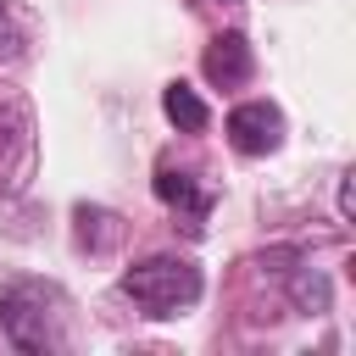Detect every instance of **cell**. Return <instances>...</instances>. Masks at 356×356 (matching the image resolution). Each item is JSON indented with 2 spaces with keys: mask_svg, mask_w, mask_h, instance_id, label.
Listing matches in <instances>:
<instances>
[{
  "mask_svg": "<svg viewBox=\"0 0 356 356\" xmlns=\"http://www.w3.org/2000/svg\"><path fill=\"white\" fill-rule=\"evenodd\" d=\"M122 295L145 317H178L184 306L200 300V267L184 256H145L122 273Z\"/></svg>",
  "mask_w": 356,
  "mask_h": 356,
  "instance_id": "1",
  "label": "cell"
},
{
  "mask_svg": "<svg viewBox=\"0 0 356 356\" xmlns=\"http://www.w3.org/2000/svg\"><path fill=\"white\" fill-rule=\"evenodd\" d=\"M0 328L17 350H56V289L44 284H11L0 295Z\"/></svg>",
  "mask_w": 356,
  "mask_h": 356,
  "instance_id": "2",
  "label": "cell"
},
{
  "mask_svg": "<svg viewBox=\"0 0 356 356\" xmlns=\"http://www.w3.org/2000/svg\"><path fill=\"white\" fill-rule=\"evenodd\" d=\"M33 172V122L22 100L0 95V195H17Z\"/></svg>",
  "mask_w": 356,
  "mask_h": 356,
  "instance_id": "3",
  "label": "cell"
},
{
  "mask_svg": "<svg viewBox=\"0 0 356 356\" xmlns=\"http://www.w3.org/2000/svg\"><path fill=\"white\" fill-rule=\"evenodd\" d=\"M278 139H284V111L273 100H245L228 111V145L239 156H267L278 150Z\"/></svg>",
  "mask_w": 356,
  "mask_h": 356,
  "instance_id": "4",
  "label": "cell"
},
{
  "mask_svg": "<svg viewBox=\"0 0 356 356\" xmlns=\"http://www.w3.org/2000/svg\"><path fill=\"white\" fill-rule=\"evenodd\" d=\"M156 200H161V206H172V211L184 217V228H189V234H200V228H206V217H211V195H206L189 172H178V167H161V172H156Z\"/></svg>",
  "mask_w": 356,
  "mask_h": 356,
  "instance_id": "5",
  "label": "cell"
},
{
  "mask_svg": "<svg viewBox=\"0 0 356 356\" xmlns=\"http://www.w3.org/2000/svg\"><path fill=\"white\" fill-rule=\"evenodd\" d=\"M206 78L217 83V89H239L250 72H256V56H250V44H245V33H217L211 44H206Z\"/></svg>",
  "mask_w": 356,
  "mask_h": 356,
  "instance_id": "6",
  "label": "cell"
},
{
  "mask_svg": "<svg viewBox=\"0 0 356 356\" xmlns=\"http://www.w3.org/2000/svg\"><path fill=\"white\" fill-rule=\"evenodd\" d=\"M161 111H167V117H172V122H178L184 134H200V128L211 122L206 100H200V95L189 89V83H167V89H161Z\"/></svg>",
  "mask_w": 356,
  "mask_h": 356,
  "instance_id": "7",
  "label": "cell"
},
{
  "mask_svg": "<svg viewBox=\"0 0 356 356\" xmlns=\"http://www.w3.org/2000/svg\"><path fill=\"white\" fill-rule=\"evenodd\" d=\"M22 44H28V39H22V28H17V11L0 0V56L11 61V56H22Z\"/></svg>",
  "mask_w": 356,
  "mask_h": 356,
  "instance_id": "8",
  "label": "cell"
},
{
  "mask_svg": "<svg viewBox=\"0 0 356 356\" xmlns=\"http://www.w3.org/2000/svg\"><path fill=\"white\" fill-rule=\"evenodd\" d=\"M339 217H350V172L339 178Z\"/></svg>",
  "mask_w": 356,
  "mask_h": 356,
  "instance_id": "9",
  "label": "cell"
}]
</instances>
